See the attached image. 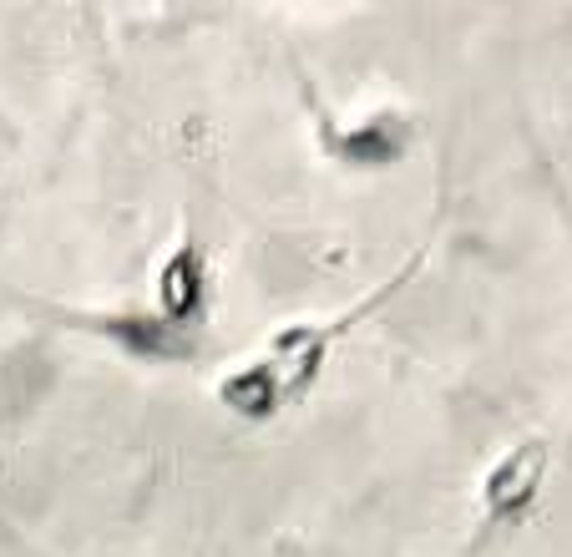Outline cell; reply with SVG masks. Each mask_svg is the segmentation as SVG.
Returning a JSON list of instances; mask_svg holds the SVG:
<instances>
[{
  "mask_svg": "<svg viewBox=\"0 0 572 557\" xmlns=\"http://www.w3.org/2000/svg\"><path fill=\"white\" fill-rule=\"evenodd\" d=\"M76 330H92V335H107L117 340L122 350L142 355V360H188L198 355V340L193 330H178L173 320L162 314H122V309H87V314H66Z\"/></svg>",
  "mask_w": 572,
  "mask_h": 557,
  "instance_id": "6da1fadb",
  "label": "cell"
},
{
  "mask_svg": "<svg viewBox=\"0 0 572 557\" xmlns=\"http://www.w3.org/2000/svg\"><path fill=\"white\" fill-rule=\"evenodd\" d=\"M203 309H208V259L193 238H183L157 269V314L173 320L178 330H198Z\"/></svg>",
  "mask_w": 572,
  "mask_h": 557,
  "instance_id": "7a4b0ae2",
  "label": "cell"
},
{
  "mask_svg": "<svg viewBox=\"0 0 572 557\" xmlns=\"http://www.w3.org/2000/svg\"><path fill=\"white\" fill-rule=\"evenodd\" d=\"M537 476H542V446L527 441V446H517L492 476H486V517H492V522H512V517L532 502Z\"/></svg>",
  "mask_w": 572,
  "mask_h": 557,
  "instance_id": "3957f363",
  "label": "cell"
},
{
  "mask_svg": "<svg viewBox=\"0 0 572 557\" xmlns=\"http://www.w3.org/2000/svg\"><path fill=\"white\" fill-rule=\"evenodd\" d=\"M218 401L233 411V416H249V421H264L284 406V390L274 380V370L264 360H243L233 365L223 380H218Z\"/></svg>",
  "mask_w": 572,
  "mask_h": 557,
  "instance_id": "277c9868",
  "label": "cell"
}]
</instances>
